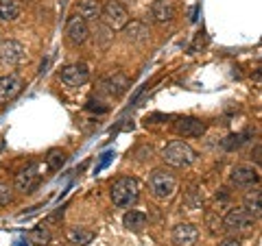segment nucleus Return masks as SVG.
<instances>
[{
	"instance_id": "22",
	"label": "nucleus",
	"mask_w": 262,
	"mask_h": 246,
	"mask_svg": "<svg viewBox=\"0 0 262 246\" xmlns=\"http://www.w3.org/2000/svg\"><path fill=\"white\" fill-rule=\"evenodd\" d=\"M29 242L33 246H48L51 244V231L46 227H35L29 231Z\"/></svg>"
},
{
	"instance_id": "10",
	"label": "nucleus",
	"mask_w": 262,
	"mask_h": 246,
	"mask_svg": "<svg viewBox=\"0 0 262 246\" xmlns=\"http://www.w3.org/2000/svg\"><path fill=\"white\" fill-rule=\"evenodd\" d=\"M170 237H173L175 246H194L196 240H199V231H196L194 225L182 223V225L173 227V233H170Z\"/></svg>"
},
{
	"instance_id": "18",
	"label": "nucleus",
	"mask_w": 262,
	"mask_h": 246,
	"mask_svg": "<svg viewBox=\"0 0 262 246\" xmlns=\"http://www.w3.org/2000/svg\"><path fill=\"white\" fill-rule=\"evenodd\" d=\"M122 225H125L129 231H142V229L146 227V214L131 209L125 214V218H122Z\"/></svg>"
},
{
	"instance_id": "2",
	"label": "nucleus",
	"mask_w": 262,
	"mask_h": 246,
	"mask_svg": "<svg viewBox=\"0 0 262 246\" xmlns=\"http://www.w3.org/2000/svg\"><path fill=\"white\" fill-rule=\"evenodd\" d=\"M177 190V179L170 170L158 168L149 175V192L155 196L158 201H166L175 194Z\"/></svg>"
},
{
	"instance_id": "5",
	"label": "nucleus",
	"mask_w": 262,
	"mask_h": 246,
	"mask_svg": "<svg viewBox=\"0 0 262 246\" xmlns=\"http://www.w3.org/2000/svg\"><path fill=\"white\" fill-rule=\"evenodd\" d=\"M253 218L247 209H232L227 211V216L223 218V229L229 233H247L253 227Z\"/></svg>"
},
{
	"instance_id": "21",
	"label": "nucleus",
	"mask_w": 262,
	"mask_h": 246,
	"mask_svg": "<svg viewBox=\"0 0 262 246\" xmlns=\"http://www.w3.org/2000/svg\"><path fill=\"white\" fill-rule=\"evenodd\" d=\"M20 15V3L18 0H0V20L13 22Z\"/></svg>"
},
{
	"instance_id": "16",
	"label": "nucleus",
	"mask_w": 262,
	"mask_h": 246,
	"mask_svg": "<svg viewBox=\"0 0 262 246\" xmlns=\"http://www.w3.org/2000/svg\"><path fill=\"white\" fill-rule=\"evenodd\" d=\"M103 13V7L98 5V0H81L79 3V15L85 20H98Z\"/></svg>"
},
{
	"instance_id": "19",
	"label": "nucleus",
	"mask_w": 262,
	"mask_h": 246,
	"mask_svg": "<svg viewBox=\"0 0 262 246\" xmlns=\"http://www.w3.org/2000/svg\"><path fill=\"white\" fill-rule=\"evenodd\" d=\"M245 209L253 218H262V190H253L245 196Z\"/></svg>"
},
{
	"instance_id": "26",
	"label": "nucleus",
	"mask_w": 262,
	"mask_h": 246,
	"mask_svg": "<svg viewBox=\"0 0 262 246\" xmlns=\"http://www.w3.org/2000/svg\"><path fill=\"white\" fill-rule=\"evenodd\" d=\"M251 157H253V161H256L258 166H262V144H260V146H256V149L251 151Z\"/></svg>"
},
{
	"instance_id": "24",
	"label": "nucleus",
	"mask_w": 262,
	"mask_h": 246,
	"mask_svg": "<svg viewBox=\"0 0 262 246\" xmlns=\"http://www.w3.org/2000/svg\"><path fill=\"white\" fill-rule=\"evenodd\" d=\"M249 135H251V131H247V133H241V135H229L227 142H225V149H227V151L238 149V146L245 144V137H249Z\"/></svg>"
},
{
	"instance_id": "23",
	"label": "nucleus",
	"mask_w": 262,
	"mask_h": 246,
	"mask_svg": "<svg viewBox=\"0 0 262 246\" xmlns=\"http://www.w3.org/2000/svg\"><path fill=\"white\" fill-rule=\"evenodd\" d=\"M66 159H68V155H66L61 149H53L46 155V166H48V170H61Z\"/></svg>"
},
{
	"instance_id": "9",
	"label": "nucleus",
	"mask_w": 262,
	"mask_h": 246,
	"mask_svg": "<svg viewBox=\"0 0 262 246\" xmlns=\"http://www.w3.org/2000/svg\"><path fill=\"white\" fill-rule=\"evenodd\" d=\"M24 61V46L15 39H7L0 44V63L5 65H18Z\"/></svg>"
},
{
	"instance_id": "15",
	"label": "nucleus",
	"mask_w": 262,
	"mask_h": 246,
	"mask_svg": "<svg viewBox=\"0 0 262 246\" xmlns=\"http://www.w3.org/2000/svg\"><path fill=\"white\" fill-rule=\"evenodd\" d=\"M151 15L155 22H170L175 18V7L170 0H155L151 7Z\"/></svg>"
},
{
	"instance_id": "1",
	"label": "nucleus",
	"mask_w": 262,
	"mask_h": 246,
	"mask_svg": "<svg viewBox=\"0 0 262 246\" xmlns=\"http://www.w3.org/2000/svg\"><path fill=\"white\" fill-rule=\"evenodd\" d=\"M110 199L116 207H131L138 201V181L134 177H120L110 187Z\"/></svg>"
},
{
	"instance_id": "3",
	"label": "nucleus",
	"mask_w": 262,
	"mask_h": 246,
	"mask_svg": "<svg viewBox=\"0 0 262 246\" xmlns=\"http://www.w3.org/2000/svg\"><path fill=\"white\" fill-rule=\"evenodd\" d=\"M194 159H196V153L186 142H182V139L170 142L166 146V151H164V161L173 168H188Z\"/></svg>"
},
{
	"instance_id": "8",
	"label": "nucleus",
	"mask_w": 262,
	"mask_h": 246,
	"mask_svg": "<svg viewBox=\"0 0 262 246\" xmlns=\"http://www.w3.org/2000/svg\"><path fill=\"white\" fill-rule=\"evenodd\" d=\"M66 35H68L70 44H83L88 35H90V29H88V22L85 18H81V15H72V18L68 20V24H66Z\"/></svg>"
},
{
	"instance_id": "13",
	"label": "nucleus",
	"mask_w": 262,
	"mask_h": 246,
	"mask_svg": "<svg viewBox=\"0 0 262 246\" xmlns=\"http://www.w3.org/2000/svg\"><path fill=\"white\" fill-rule=\"evenodd\" d=\"M175 131L182 137H201L206 133V125L196 118H179L175 122Z\"/></svg>"
},
{
	"instance_id": "20",
	"label": "nucleus",
	"mask_w": 262,
	"mask_h": 246,
	"mask_svg": "<svg viewBox=\"0 0 262 246\" xmlns=\"http://www.w3.org/2000/svg\"><path fill=\"white\" fill-rule=\"evenodd\" d=\"M125 37L129 39V42H144L146 37H149V29L144 27L142 22H131L125 27Z\"/></svg>"
},
{
	"instance_id": "11",
	"label": "nucleus",
	"mask_w": 262,
	"mask_h": 246,
	"mask_svg": "<svg viewBox=\"0 0 262 246\" xmlns=\"http://www.w3.org/2000/svg\"><path fill=\"white\" fill-rule=\"evenodd\" d=\"M229 179H232V183L236 187H249L253 183H258V170L249 166V163H241V166H236L232 170Z\"/></svg>"
},
{
	"instance_id": "7",
	"label": "nucleus",
	"mask_w": 262,
	"mask_h": 246,
	"mask_svg": "<svg viewBox=\"0 0 262 246\" xmlns=\"http://www.w3.org/2000/svg\"><path fill=\"white\" fill-rule=\"evenodd\" d=\"M90 81V70L85 63H70L61 70V83L68 87H81Z\"/></svg>"
},
{
	"instance_id": "4",
	"label": "nucleus",
	"mask_w": 262,
	"mask_h": 246,
	"mask_svg": "<svg viewBox=\"0 0 262 246\" xmlns=\"http://www.w3.org/2000/svg\"><path fill=\"white\" fill-rule=\"evenodd\" d=\"M101 18H103V22L107 24L112 31H118V29H125V27H127L129 13H127L125 7L118 3V0H107V3L103 5Z\"/></svg>"
},
{
	"instance_id": "6",
	"label": "nucleus",
	"mask_w": 262,
	"mask_h": 246,
	"mask_svg": "<svg viewBox=\"0 0 262 246\" xmlns=\"http://www.w3.org/2000/svg\"><path fill=\"white\" fill-rule=\"evenodd\" d=\"M39 179H42V175H39V166H37V163H29L27 168H22L18 175H15L13 185H15V190H18V192L29 194V192H33L37 187Z\"/></svg>"
},
{
	"instance_id": "25",
	"label": "nucleus",
	"mask_w": 262,
	"mask_h": 246,
	"mask_svg": "<svg viewBox=\"0 0 262 246\" xmlns=\"http://www.w3.org/2000/svg\"><path fill=\"white\" fill-rule=\"evenodd\" d=\"M13 199V190L7 183H0V205H9Z\"/></svg>"
},
{
	"instance_id": "14",
	"label": "nucleus",
	"mask_w": 262,
	"mask_h": 246,
	"mask_svg": "<svg viewBox=\"0 0 262 246\" xmlns=\"http://www.w3.org/2000/svg\"><path fill=\"white\" fill-rule=\"evenodd\" d=\"M101 87H103V92H107L110 96H122L129 89V79L125 75H120V72H116V75L105 79Z\"/></svg>"
},
{
	"instance_id": "27",
	"label": "nucleus",
	"mask_w": 262,
	"mask_h": 246,
	"mask_svg": "<svg viewBox=\"0 0 262 246\" xmlns=\"http://www.w3.org/2000/svg\"><path fill=\"white\" fill-rule=\"evenodd\" d=\"M219 246H241V242H238V240H232V237H229V240H223Z\"/></svg>"
},
{
	"instance_id": "17",
	"label": "nucleus",
	"mask_w": 262,
	"mask_h": 246,
	"mask_svg": "<svg viewBox=\"0 0 262 246\" xmlns=\"http://www.w3.org/2000/svg\"><path fill=\"white\" fill-rule=\"evenodd\" d=\"M94 240V233L90 229H83V227H72L68 229V242L75 244V246H85Z\"/></svg>"
},
{
	"instance_id": "12",
	"label": "nucleus",
	"mask_w": 262,
	"mask_h": 246,
	"mask_svg": "<svg viewBox=\"0 0 262 246\" xmlns=\"http://www.w3.org/2000/svg\"><path fill=\"white\" fill-rule=\"evenodd\" d=\"M22 79L15 77V75H9V77H0V105L13 101L15 96L22 92Z\"/></svg>"
}]
</instances>
